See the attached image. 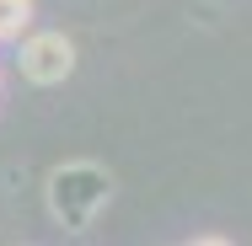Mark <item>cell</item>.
<instances>
[{"label": "cell", "instance_id": "6da1fadb", "mask_svg": "<svg viewBox=\"0 0 252 246\" xmlns=\"http://www.w3.org/2000/svg\"><path fill=\"white\" fill-rule=\"evenodd\" d=\"M43 203L64 230H92V219L113 203V171L97 161H64L43 182Z\"/></svg>", "mask_w": 252, "mask_h": 246}, {"label": "cell", "instance_id": "7a4b0ae2", "mask_svg": "<svg viewBox=\"0 0 252 246\" xmlns=\"http://www.w3.org/2000/svg\"><path fill=\"white\" fill-rule=\"evenodd\" d=\"M16 64L32 86H59L75 75V43L64 32H27L16 49Z\"/></svg>", "mask_w": 252, "mask_h": 246}, {"label": "cell", "instance_id": "3957f363", "mask_svg": "<svg viewBox=\"0 0 252 246\" xmlns=\"http://www.w3.org/2000/svg\"><path fill=\"white\" fill-rule=\"evenodd\" d=\"M32 27V0H0V43Z\"/></svg>", "mask_w": 252, "mask_h": 246}, {"label": "cell", "instance_id": "277c9868", "mask_svg": "<svg viewBox=\"0 0 252 246\" xmlns=\"http://www.w3.org/2000/svg\"><path fill=\"white\" fill-rule=\"evenodd\" d=\"M193 246H231V241H220V236H204V241H193Z\"/></svg>", "mask_w": 252, "mask_h": 246}]
</instances>
